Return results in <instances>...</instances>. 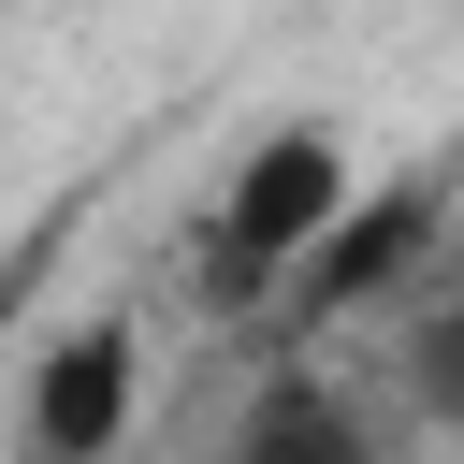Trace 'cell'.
<instances>
[{
  "label": "cell",
  "instance_id": "cell-1",
  "mask_svg": "<svg viewBox=\"0 0 464 464\" xmlns=\"http://www.w3.org/2000/svg\"><path fill=\"white\" fill-rule=\"evenodd\" d=\"M334 203H348V160H334V130H319V116H276V130L232 160V188L203 203V232H188V290H203L218 319L276 304V290H290V261L334 232Z\"/></svg>",
  "mask_w": 464,
  "mask_h": 464
},
{
  "label": "cell",
  "instance_id": "cell-2",
  "mask_svg": "<svg viewBox=\"0 0 464 464\" xmlns=\"http://www.w3.org/2000/svg\"><path fill=\"white\" fill-rule=\"evenodd\" d=\"M450 188H464L450 160H435V174H392V188H348V203H334V232L290 261V290H276V304H290L304 334H334L348 304H392L406 276H435V218H450Z\"/></svg>",
  "mask_w": 464,
  "mask_h": 464
},
{
  "label": "cell",
  "instance_id": "cell-3",
  "mask_svg": "<svg viewBox=\"0 0 464 464\" xmlns=\"http://www.w3.org/2000/svg\"><path fill=\"white\" fill-rule=\"evenodd\" d=\"M130 406H145L130 319H58V334L14 348V450H29V464H116Z\"/></svg>",
  "mask_w": 464,
  "mask_h": 464
},
{
  "label": "cell",
  "instance_id": "cell-4",
  "mask_svg": "<svg viewBox=\"0 0 464 464\" xmlns=\"http://www.w3.org/2000/svg\"><path fill=\"white\" fill-rule=\"evenodd\" d=\"M203 464H406V435L348 392V377H319V362H276L261 377V406L203 450Z\"/></svg>",
  "mask_w": 464,
  "mask_h": 464
},
{
  "label": "cell",
  "instance_id": "cell-5",
  "mask_svg": "<svg viewBox=\"0 0 464 464\" xmlns=\"http://www.w3.org/2000/svg\"><path fill=\"white\" fill-rule=\"evenodd\" d=\"M392 377H406V420H420L435 450H464V276H435V290L406 304V348H392Z\"/></svg>",
  "mask_w": 464,
  "mask_h": 464
},
{
  "label": "cell",
  "instance_id": "cell-6",
  "mask_svg": "<svg viewBox=\"0 0 464 464\" xmlns=\"http://www.w3.org/2000/svg\"><path fill=\"white\" fill-rule=\"evenodd\" d=\"M44 261H58V232H29V246L0 261V362L29 348V304H44Z\"/></svg>",
  "mask_w": 464,
  "mask_h": 464
}]
</instances>
